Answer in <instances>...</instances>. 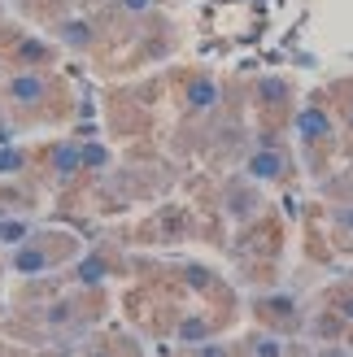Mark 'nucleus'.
<instances>
[{"instance_id": "nucleus-6", "label": "nucleus", "mask_w": 353, "mask_h": 357, "mask_svg": "<svg viewBox=\"0 0 353 357\" xmlns=\"http://www.w3.org/2000/svg\"><path fill=\"white\" fill-rule=\"evenodd\" d=\"M61 40H66L70 48H87V44H92V26L70 17V22H61Z\"/></svg>"}, {"instance_id": "nucleus-11", "label": "nucleus", "mask_w": 353, "mask_h": 357, "mask_svg": "<svg viewBox=\"0 0 353 357\" xmlns=\"http://www.w3.org/2000/svg\"><path fill=\"white\" fill-rule=\"evenodd\" d=\"M44 266H48V257L44 253H35V248H27V253H17V271H44Z\"/></svg>"}, {"instance_id": "nucleus-7", "label": "nucleus", "mask_w": 353, "mask_h": 357, "mask_svg": "<svg viewBox=\"0 0 353 357\" xmlns=\"http://www.w3.org/2000/svg\"><path fill=\"white\" fill-rule=\"evenodd\" d=\"M52 162H57V170H61V174H75V170L83 166V157H79V144H61L57 153H52Z\"/></svg>"}, {"instance_id": "nucleus-13", "label": "nucleus", "mask_w": 353, "mask_h": 357, "mask_svg": "<svg viewBox=\"0 0 353 357\" xmlns=\"http://www.w3.org/2000/svg\"><path fill=\"white\" fill-rule=\"evenodd\" d=\"M183 340H201V335H205V323H183Z\"/></svg>"}, {"instance_id": "nucleus-15", "label": "nucleus", "mask_w": 353, "mask_h": 357, "mask_svg": "<svg viewBox=\"0 0 353 357\" xmlns=\"http://www.w3.org/2000/svg\"><path fill=\"white\" fill-rule=\"evenodd\" d=\"M153 5V0H122V9H131V13H144Z\"/></svg>"}, {"instance_id": "nucleus-1", "label": "nucleus", "mask_w": 353, "mask_h": 357, "mask_svg": "<svg viewBox=\"0 0 353 357\" xmlns=\"http://www.w3.org/2000/svg\"><path fill=\"white\" fill-rule=\"evenodd\" d=\"M296 135L310 139V144H323V139L336 135V122H331V114L323 109L319 100H310L301 114H296Z\"/></svg>"}, {"instance_id": "nucleus-4", "label": "nucleus", "mask_w": 353, "mask_h": 357, "mask_svg": "<svg viewBox=\"0 0 353 357\" xmlns=\"http://www.w3.org/2000/svg\"><path fill=\"white\" fill-rule=\"evenodd\" d=\"M188 105H192L197 114L214 109V105H218V87H214V79H197V83H192V87H188Z\"/></svg>"}, {"instance_id": "nucleus-8", "label": "nucleus", "mask_w": 353, "mask_h": 357, "mask_svg": "<svg viewBox=\"0 0 353 357\" xmlns=\"http://www.w3.org/2000/svg\"><path fill=\"white\" fill-rule=\"evenodd\" d=\"M262 96H266L271 105H284L292 96V83L288 79H266V83H262Z\"/></svg>"}, {"instance_id": "nucleus-10", "label": "nucleus", "mask_w": 353, "mask_h": 357, "mask_svg": "<svg viewBox=\"0 0 353 357\" xmlns=\"http://www.w3.org/2000/svg\"><path fill=\"white\" fill-rule=\"evenodd\" d=\"M253 353H257V357H284V344H279L275 335H257V340H253Z\"/></svg>"}, {"instance_id": "nucleus-9", "label": "nucleus", "mask_w": 353, "mask_h": 357, "mask_svg": "<svg viewBox=\"0 0 353 357\" xmlns=\"http://www.w3.org/2000/svg\"><path fill=\"white\" fill-rule=\"evenodd\" d=\"M22 166H27V157L17 149H0V174H17Z\"/></svg>"}, {"instance_id": "nucleus-14", "label": "nucleus", "mask_w": 353, "mask_h": 357, "mask_svg": "<svg viewBox=\"0 0 353 357\" xmlns=\"http://www.w3.org/2000/svg\"><path fill=\"white\" fill-rule=\"evenodd\" d=\"M336 227H349V231H353V205L336 209Z\"/></svg>"}, {"instance_id": "nucleus-16", "label": "nucleus", "mask_w": 353, "mask_h": 357, "mask_svg": "<svg viewBox=\"0 0 353 357\" xmlns=\"http://www.w3.org/2000/svg\"><path fill=\"white\" fill-rule=\"evenodd\" d=\"M340 314H345V318H349V323H353V296H349V301H345V305H340Z\"/></svg>"}, {"instance_id": "nucleus-17", "label": "nucleus", "mask_w": 353, "mask_h": 357, "mask_svg": "<svg viewBox=\"0 0 353 357\" xmlns=\"http://www.w3.org/2000/svg\"><path fill=\"white\" fill-rule=\"evenodd\" d=\"M349 131H353V100H349Z\"/></svg>"}, {"instance_id": "nucleus-3", "label": "nucleus", "mask_w": 353, "mask_h": 357, "mask_svg": "<svg viewBox=\"0 0 353 357\" xmlns=\"http://www.w3.org/2000/svg\"><path fill=\"white\" fill-rule=\"evenodd\" d=\"M249 174L253 178H266V183H275V178H284L288 174V162H284V153H266V149H262V153H253L249 157Z\"/></svg>"}, {"instance_id": "nucleus-12", "label": "nucleus", "mask_w": 353, "mask_h": 357, "mask_svg": "<svg viewBox=\"0 0 353 357\" xmlns=\"http://www.w3.org/2000/svg\"><path fill=\"white\" fill-rule=\"evenodd\" d=\"M79 157H83V166H105V162H110L105 149H79Z\"/></svg>"}, {"instance_id": "nucleus-5", "label": "nucleus", "mask_w": 353, "mask_h": 357, "mask_svg": "<svg viewBox=\"0 0 353 357\" xmlns=\"http://www.w3.org/2000/svg\"><path fill=\"white\" fill-rule=\"evenodd\" d=\"M48 57H52V48L44 40H22V44H17V61H22V66H44Z\"/></svg>"}, {"instance_id": "nucleus-2", "label": "nucleus", "mask_w": 353, "mask_h": 357, "mask_svg": "<svg viewBox=\"0 0 353 357\" xmlns=\"http://www.w3.org/2000/svg\"><path fill=\"white\" fill-rule=\"evenodd\" d=\"M9 100L13 105H40L44 96H48V79L44 75H35V70H22V75H13L9 79Z\"/></svg>"}]
</instances>
